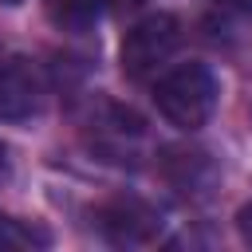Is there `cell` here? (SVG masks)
<instances>
[{
	"mask_svg": "<svg viewBox=\"0 0 252 252\" xmlns=\"http://www.w3.org/2000/svg\"><path fill=\"white\" fill-rule=\"evenodd\" d=\"M220 98V83L205 63H181L154 87V106L158 114L177 126V130H201Z\"/></svg>",
	"mask_w": 252,
	"mask_h": 252,
	"instance_id": "6da1fadb",
	"label": "cell"
},
{
	"mask_svg": "<svg viewBox=\"0 0 252 252\" xmlns=\"http://www.w3.org/2000/svg\"><path fill=\"white\" fill-rule=\"evenodd\" d=\"M181 43V24L177 16H146L138 20L126 35H122V51H118V63H122V75L126 79H150Z\"/></svg>",
	"mask_w": 252,
	"mask_h": 252,
	"instance_id": "7a4b0ae2",
	"label": "cell"
},
{
	"mask_svg": "<svg viewBox=\"0 0 252 252\" xmlns=\"http://www.w3.org/2000/svg\"><path fill=\"white\" fill-rule=\"evenodd\" d=\"M98 228L110 244L146 248L161 236V217L138 197H110L106 205H98Z\"/></svg>",
	"mask_w": 252,
	"mask_h": 252,
	"instance_id": "3957f363",
	"label": "cell"
},
{
	"mask_svg": "<svg viewBox=\"0 0 252 252\" xmlns=\"http://www.w3.org/2000/svg\"><path fill=\"white\" fill-rule=\"evenodd\" d=\"M39 110V75L24 59H0V118L16 122Z\"/></svg>",
	"mask_w": 252,
	"mask_h": 252,
	"instance_id": "277c9868",
	"label": "cell"
},
{
	"mask_svg": "<svg viewBox=\"0 0 252 252\" xmlns=\"http://www.w3.org/2000/svg\"><path fill=\"white\" fill-rule=\"evenodd\" d=\"M165 177L181 193H193L213 181V161L201 150H165Z\"/></svg>",
	"mask_w": 252,
	"mask_h": 252,
	"instance_id": "5b68a950",
	"label": "cell"
},
{
	"mask_svg": "<svg viewBox=\"0 0 252 252\" xmlns=\"http://www.w3.org/2000/svg\"><path fill=\"white\" fill-rule=\"evenodd\" d=\"M102 8L106 0H47V20L59 32H87Z\"/></svg>",
	"mask_w": 252,
	"mask_h": 252,
	"instance_id": "8992f818",
	"label": "cell"
},
{
	"mask_svg": "<svg viewBox=\"0 0 252 252\" xmlns=\"http://www.w3.org/2000/svg\"><path fill=\"white\" fill-rule=\"evenodd\" d=\"M47 244V232H39V228H28V224H20V220H12V217H0V244Z\"/></svg>",
	"mask_w": 252,
	"mask_h": 252,
	"instance_id": "52a82bcc",
	"label": "cell"
},
{
	"mask_svg": "<svg viewBox=\"0 0 252 252\" xmlns=\"http://www.w3.org/2000/svg\"><path fill=\"white\" fill-rule=\"evenodd\" d=\"M236 228H240V240L252 244V205H244V209L236 213Z\"/></svg>",
	"mask_w": 252,
	"mask_h": 252,
	"instance_id": "ba28073f",
	"label": "cell"
},
{
	"mask_svg": "<svg viewBox=\"0 0 252 252\" xmlns=\"http://www.w3.org/2000/svg\"><path fill=\"white\" fill-rule=\"evenodd\" d=\"M8 177H12V158H8V146L0 142V185H4Z\"/></svg>",
	"mask_w": 252,
	"mask_h": 252,
	"instance_id": "9c48e42d",
	"label": "cell"
},
{
	"mask_svg": "<svg viewBox=\"0 0 252 252\" xmlns=\"http://www.w3.org/2000/svg\"><path fill=\"white\" fill-rule=\"evenodd\" d=\"M220 4H228V8H236V12H252V0H220Z\"/></svg>",
	"mask_w": 252,
	"mask_h": 252,
	"instance_id": "30bf717a",
	"label": "cell"
},
{
	"mask_svg": "<svg viewBox=\"0 0 252 252\" xmlns=\"http://www.w3.org/2000/svg\"><path fill=\"white\" fill-rule=\"evenodd\" d=\"M106 4H114V8H134L138 0H106Z\"/></svg>",
	"mask_w": 252,
	"mask_h": 252,
	"instance_id": "8fae6325",
	"label": "cell"
},
{
	"mask_svg": "<svg viewBox=\"0 0 252 252\" xmlns=\"http://www.w3.org/2000/svg\"><path fill=\"white\" fill-rule=\"evenodd\" d=\"M0 4H24V0H0Z\"/></svg>",
	"mask_w": 252,
	"mask_h": 252,
	"instance_id": "7c38bea8",
	"label": "cell"
}]
</instances>
